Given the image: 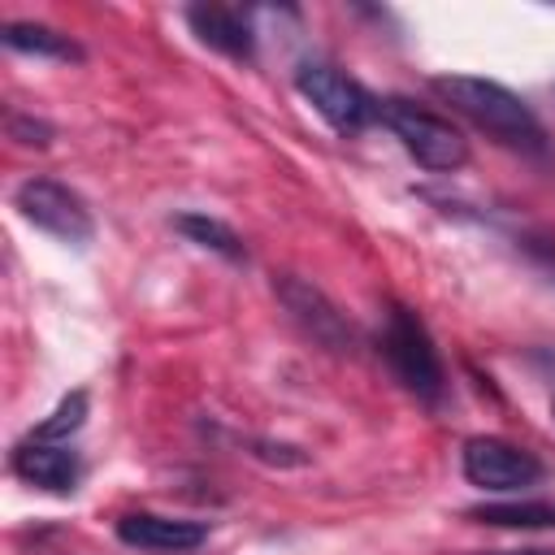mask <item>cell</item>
Here are the masks:
<instances>
[{
  "mask_svg": "<svg viewBox=\"0 0 555 555\" xmlns=\"http://www.w3.org/2000/svg\"><path fill=\"white\" fill-rule=\"evenodd\" d=\"M434 91L460 117H468L477 130H486L494 143H503L512 152H525V156H546L551 152L538 113L516 91H507L503 82L477 78V74H438L434 78Z\"/></svg>",
  "mask_w": 555,
  "mask_h": 555,
  "instance_id": "6da1fadb",
  "label": "cell"
},
{
  "mask_svg": "<svg viewBox=\"0 0 555 555\" xmlns=\"http://www.w3.org/2000/svg\"><path fill=\"white\" fill-rule=\"evenodd\" d=\"M377 347H382V356H386V364H390V373H395V382L403 390H412L425 403H438L442 399L447 373H442V360H438V347H434L425 321L412 308L395 304L386 312L382 334H377Z\"/></svg>",
  "mask_w": 555,
  "mask_h": 555,
  "instance_id": "7a4b0ae2",
  "label": "cell"
},
{
  "mask_svg": "<svg viewBox=\"0 0 555 555\" xmlns=\"http://www.w3.org/2000/svg\"><path fill=\"white\" fill-rule=\"evenodd\" d=\"M377 117L382 126L408 147V156L434 173H451L468 160V139L438 113L403 100V95H390V100H377Z\"/></svg>",
  "mask_w": 555,
  "mask_h": 555,
  "instance_id": "3957f363",
  "label": "cell"
},
{
  "mask_svg": "<svg viewBox=\"0 0 555 555\" xmlns=\"http://www.w3.org/2000/svg\"><path fill=\"white\" fill-rule=\"evenodd\" d=\"M295 87L338 134H356L377 117V100L356 78H347L343 69H334L325 61H304L295 69Z\"/></svg>",
  "mask_w": 555,
  "mask_h": 555,
  "instance_id": "277c9868",
  "label": "cell"
},
{
  "mask_svg": "<svg viewBox=\"0 0 555 555\" xmlns=\"http://www.w3.org/2000/svg\"><path fill=\"white\" fill-rule=\"evenodd\" d=\"M13 204L30 225H39L43 234H52L61 243L82 247L95 234V221H91V208L82 204V195L56 178H26L13 195Z\"/></svg>",
  "mask_w": 555,
  "mask_h": 555,
  "instance_id": "5b68a950",
  "label": "cell"
},
{
  "mask_svg": "<svg viewBox=\"0 0 555 555\" xmlns=\"http://www.w3.org/2000/svg\"><path fill=\"white\" fill-rule=\"evenodd\" d=\"M460 468L477 490H494V494L529 490V486L542 481V460L538 455H529L525 447H516L507 438H490V434L464 442Z\"/></svg>",
  "mask_w": 555,
  "mask_h": 555,
  "instance_id": "8992f818",
  "label": "cell"
},
{
  "mask_svg": "<svg viewBox=\"0 0 555 555\" xmlns=\"http://www.w3.org/2000/svg\"><path fill=\"white\" fill-rule=\"evenodd\" d=\"M278 299L286 304V312H291L317 343H325V347H334V351L351 347V330H347L343 312H338L312 282L286 273V278H278Z\"/></svg>",
  "mask_w": 555,
  "mask_h": 555,
  "instance_id": "52a82bcc",
  "label": "cell"
},
{
  "mask_svg": "<svg viewBox=\"0 0 555 555\" xmlns=\"http://www.w3.org/2000/svg\"><path fill=\"white\" fill-rule=\"evenodd\" d=\"M13 473L26 486H39L48 494H69L82 464L78 451H69L65 442H43V438H22L13 447Z\"/></svg>",
  "mask_w": 555,
  "mask_h": 555,
  "instance_id": "ba28073f",
  "label": "cell"
},
{
  "mask_svg": "<svg viewBox=\"0 0 555 555\" xmlns=\"http://www.w3.org/2000/svg\"><path fill=\"white\" fill-rule=\"evenodd\" d=\"M117 538L126 546H139V551H160V555H182V551H195L208 529L195 525V520H178V516H156V512H126L117 520Z\"/></svg>",
  "mask_w": 555,
  "mask_h": 555,
  "instance_id": "9c48e42d",
  "label": "cell"
},
{
  "mask_svg": "<svg viewBox=\"0 0 555 555\" xmlns=\"http://www.w3.org/2000/svg\"><path fill=\"white\" fill-rule=\"evenodd\" d=\"M186 22H191L195 39L208 43L212 52H225L234 61H251L256 39H251V26L238 9H230V4H191Z\"/></svg>",
  "mask_w": 555,
  "mask_h": 555,
  "instance_id": "30bf717a",
  "label": "cell"
},
{
  "mask_svg": "<svg viewBox=\"0 0 555 555\" xmlns=\"http://www.w3.org/2000/svg\"><path fill=\"white\" fill-rule=\"evenodd\" d=\"M0 39H4V48L26 52V56H48V61H78L82 56L69 35H56L52 26H39V22H9Z\"/></svg>",
  "mask_w": 555,
  "mask_h": 555,
  "instance_id": "8fae6325",
  "label": "cell"
},
{
  "mask_svg": "<svg viewBox=\"0 0 555 555\" xmlns=\"http://www.w3.org/2000/svg\"><path fill=\"white\" fill-rule=\"evenodd\" d=\"M468 516L481 525H494V529H555L551 503H481Z\"/></svg>",
  "mask_w": 555,
  "mask_h": 555,
  "instance_id": "7c38bea8",
  "label": "cell"
},
{
  "mask_svg": "<svg viewBox=\"0 0 555 555\" xmlns=\"http://www.w3.org/2000/svg\"><path fill=\"white\" fill-rule=\"evenodd\" d=\"M178 230H182L191 243H199V247H208V251H217V256H225V260H243L238 234H234L225 221L208 217V212H182V217H178Z\"/></svg>",
  "mask_w": 555,
  "mask_h": 555,
  "instance_id": "4fadbf2b",
  "label": "cell"
},
{
  "mask_svg": "<svg viewBox=\"0 0 555 555\" xmlns=\"http://www.w3.org/2000/svg\"><path fill=\"white\" fill-rule=\"evenodd\" d=\"M87 421V395L82 390H74L69 399H61V408L48 416V421H39L35 425V434L30 438H43V442H65L78 425Z\"/></svg>",
  "mask_w": 555,
  "mask_h": 555,
  "instance_id": "5bb4252c",
  "label": "cell"
},
{
  "mask_svg": "<svg viewBox=\"0 0 555 555\" xmlns=\"http://www.w3.org/2000/svg\"><path fill=\"white\" fill-rule=\"evenodd\" d=\"M529 251H533V260H538L546 273H555V243H546V238H529Z\"/></svg>",
  "mask_w": 555,
  "mask_h": 555,
  "instance_id": "9a60e30c",
  "label": "cell"
}]
</instances>
